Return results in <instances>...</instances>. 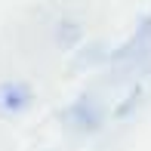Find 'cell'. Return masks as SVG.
<instances>
[{
    "mask_svg": "<svg viewBox=\"0 0 151 151\" xmlns=\"http://www.w3.org/2000/svg\"><path fill=\"white\" fill-rule=\"evenodd\" d=\"M28 105V90H25L22 83H6L0 86V108H6V111H19V108Z\"/></svg>",
    "mask_w": 151,
    "mask_h": 151,
    "instance_id": "6da1fadb",
    "label": "cell"
}]
</instances>
